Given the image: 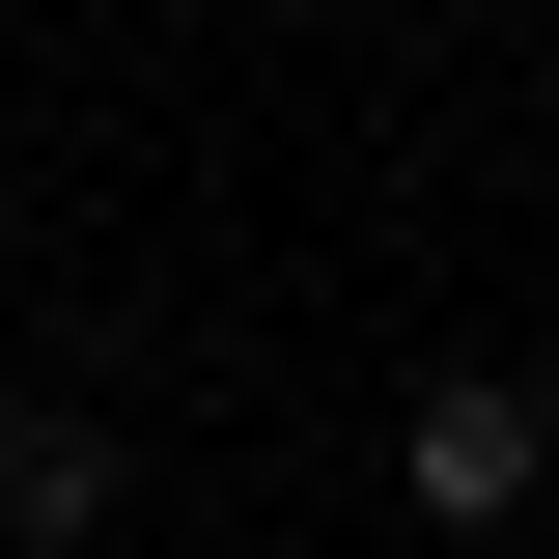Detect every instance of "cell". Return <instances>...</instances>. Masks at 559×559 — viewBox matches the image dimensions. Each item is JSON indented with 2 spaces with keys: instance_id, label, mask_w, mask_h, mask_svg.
<instances>
[{
  "instance_id": "obj_1",
  "label": "cell",
  "mask_w": 559,
  "mask_h": 559,
  "mask_svg": "<svg viewBox=\"0 0 559 559\" xmlns=\"http://www.w3.org/2000/svg\"><path fill=\"white\" fill-rule=\"evenodd\" d=\"M532 476H559V419L503 392V364H476V392H419V419H392V503H419V532H503Z\"/></svg>"
},
{
  "instance_id": "obj_2",
  "label": "cell",
  "mask_w": 559,
  "mask_h": 559,
  "mask_svg": "<svg viewBox=\"0 0 559 559\" xmlns=\"http://www.w3.org/2000/svg\"><path fill=\"white\" fill-rule=\"evenodd\" d=\"M84 532H112V419L0 392V559H84Z\"/></svg>"
},
{
  "instance_id": "obj_3",
  "label": "cell",
  "mask_w": 559,
  "mask_h": 559,
  "mask_svg": "<svg viewBox=\"0 0 559 559\" xmlns=\"http://www.w3.org/2000/svg\"><path fill=\"white\" fill-rule=\"evenodd\" d=\"M532 419H559V364H532Z\"/></svg>"
}]
</instances>
